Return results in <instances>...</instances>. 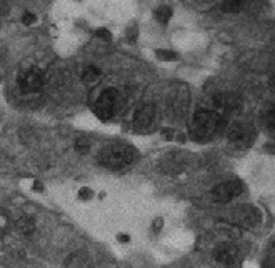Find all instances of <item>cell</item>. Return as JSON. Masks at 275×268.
<instances>
[{
  "label": "cell",
  "instance_id": "cell-13",
  "mask_svg": "<svg viewBox=\"0 0 275 268\" xmlns=\"http://www.w3.org/2000/svg\"><path fill=\"white\" fill-rule=\"evenodd\" d=\"M155 19L160 22V24H169V20L172 19V9L167 7V5H162L155 10Z\"/></svg>",
  "mask_w": 275,
  "mask_h": 268
},
{
  "label": "cell",
  "instance_id": "cell-6",
  "mask_svg": "<svg viewBox=\"0 0 275 268\" xmlns=\"http://www.w3.org/2000/svg\"><path fill=\"white\" fill-rule=\"evenodd\" d=\"M227 137L230 140L232 145L235 147H245L250 144L252 137H254V130H252L250 125L240 123V122H233L227 130Z\"/></svg>",
  "mask_w": 275,
  "mask_h": 268
},
{
  "label": "cell",
  "instance_id": "cell-2",
  "mask_svg": "<svg viewBox=\"0 0 275 268\" xmlns=\"http://www.w3.org/2000/svg\"><path fill=\"white\" fill-rule=\"evenodd\" d=\"M134 162V150L129 145H108L99 153V163L108 170H120Z\"/></svg>",
  "mask_w": 275,
  "mask_h": 268
},
{
  "label": "cell",
  "instance_id": "cell-16",
  "mask_svg": "<svg viewBox=\"0 0 275 268\" xmlns=\"http://www.w3.org/2000/svg\"><path fill=\"white\" fill-rule=\"evenodd\" d=\"M157 57L162 60H177V54L175 52H170V50H159Z\"/></svg>",
  "mask_w": 275,
  "mask_h": 268
},
{
  "label": "cell",
  "instance_id": "cell-10",
  "mask_svg": "<svg viewBox=\"0 0 275 268\" xmlns=\"http://www.w3.org/2000/svg\"><path fill=\"white\" fill-rule=\"evenodd\" d=\"M102 77V72H100V68L99 67H95V65H89V67H85L84 68V72H82V82L84 83H87V85H94L99 82V78Z\"/></svg>",
  "mask_w": 275,
  "mask_h": 268
},
{
  "label": "cell",
  "instance_id": "cell-12",
  "mask_svg": "<svg viewBox=\"0 0 275 268\" xmlns=\"http://www.w3.org/2000/svg\"><path fill=\"white\" fill-rule=\"evenodd\" d=\"M219 230H220V233H225V235H228L230 238H237V237H240V228H239L235 224H228V221H222V224H219Z\"/></svg>",
  "mask_w": 275,
  "mask_h": 268
},
{
  "label": "cell",
  "instance_id": "cell-18",
  "mask_svg": "<svg viewBox=\"0 0 275 268\" xmlns=\"http://www.w3.org/2000/svg\"><path fill=\"white\" fill-rule=\"evenodd\" d=\"M92 195H94V193H92V190H90V188H87V187H84V188H80V190H78V198H80V200H90Z\"/></svg>",
  "mask_w": 275,
  "mask_h": 268
},
{
  "label": "cell",
  "instance_id": "cell-3",
  "mask_svg": "<svg viewBox=\"0 0 275 268\" xmlns=\"http://www.w3.org/2000/svg\"><path fill=\"white\" fill-rule=\"evenodd\" d=\"M119 102H120L119 90L113 87L105 88L94 105V112L97 118H100V120H110V118L115 115L119 108Z\"/></svg>",
  "mask_w": 275,
  "mask_h": 268
},
{
  "label": "cell",
  "instance_id": "cell-4",
  "mask_svg": "<svg viewBox=\"0 0 275 268\" xmlns=\"http://www.w3.org/2000/svg\"><path fill=\"white\" fill-rule=\"evenodd\" d=\"M244 192V185L239 180H227L212 188L210 195L217 203H227L237 198Z\"/></svg>",
  "mask_w": 275,
  "mask_h": 268
},
{
  "label": "cell",
  "instance_id": "cell-21",
  "mask_svg": "<svg viewBox=\"0 0 275 268\" xmlns=\"http://www.w3.org/2000/svg\"><path fill=\"white\" fill-rule=\"evenodd\" d=\"M270 87H272V90L275 92V75L272 77V80H270Z\"/></svg>",
  "mask_w": 275,
  "mask_h": 268
},
{
  "label": "cell",
  "instance_id": "cell-15",
  "mask_svg": "<svg viewBox=\"0 0 275 268\" xmlns=\"http://www.w3.org/2000/svg\"><path fill=\"white\" fill-rule=\"evenodd\" d=\"M73 147H75V150L78 153H82V155H84V153H87L90 150V142L87 139H77L75 145H73Z\"/></svg>",
  "mask_w": 275,
  "mask_h": 268
},
{
  "label": "cell",
  "instance_id": "cell-20",
  "mask_svg": "<svg viewBox=\"0 0 275 268\" xmlns=\"http://www.w3.org/2000/svg\"><path fill=\"white\" fill-rule=\"evenodd\" d=\"M119 240L122 243H127V242H130V237L129 235H119Z\"/></svg>",
  "mask_w": 275,
  "mask_h": 268
},
{
  "label": "cell",
  "instance_id": "cell-7",
  "mask_svg": "<svg viewBox=\"0 0 275 268\" xmlns=\"http://www.w3.org/2000/svg\"><path fill=\"white\" fill-rule=\"evenodd\" d=\"M239 256H240V252L235 243H220V245H217V248L214 252V258L219 261L220 265L237 263Z\"/></svg>",
  "mask_w": 275,
  "mask_h": 268
},
{
  "label": "cell",
  "instance_id": "cell-11",
  "mask_svg": "<svg viewBox=\"0 0 275 268\" xmlns=\"http://www.w3.org/2000/svg\"><path fill=\"white\" fill-rule=\"evenodd\" d=\"M244 4H245L244 0H225L220 9L225 14H239V12H242Z\"/></svg>",
  "mask_w": 275,
  "mask_h": 268
},
{
  "label": "cell",
  "instance_id": "cell-8",
  "mask_svg": "<svg viewBox=\"0 0 275 268\" xmlns=\"http://www.w3.org/2000/svg\"><path fill=\"white\" fill-rule=\"evenodd\" d=\"M153 118H155V107L152 104H142L134 113V125L139 130H147L153 123Z\"/></svg>",
  "mask_w": 275,
  "mask_h": 268
},
{
  "label": "cell",
  "instance_id": "cell-1",
  "mask_svg": "<svg viewBox=\"0 0 275 268\" xmlns=\"http://www.w3.org/2000/svg\"><path fill=\"white\" fill-rule=\"evenodd\" d=\"M225 122H227V118H223L220 113L212 110L210 107H205L193 113L192 123H190V132L193 135V139L209 140L225 127Z\"/></svg>",
  "mask_w": 275,
  "mask_h": 268
},
{
  "label": "cell",
  "instance_id": "cell-19",
  "mask_svg": "<svg viewBox=\"0 0 275 268\" xmlns=\"http://www.w3.org/2000/svg\"><path fill=\"white\" fill-rule=\"evenodd\" d=\"M97 37H100V38H110V33H108L105 28H102V30H97Z\"/></svg>",
  "mask_w": 275,
  "mask_h": 268
},
{
  "label": "cell",
  "instance_id": "cell-22",
  "mask_svg": "<svg viewBox=\"0 0 275 268\" xmlns=\"http://www.w3.org/2000/svg\"><path fill=\"white\" fill-rule=\"evenodd\" d=\"M273 250H275V243H273Z\"/></svg>",
  "mask_w": 275,
  "mask_h": 268
},
{
  "label": "cell",
  "instance_id": "cell-5",
  "mask_svg": "<svg viewBox=\"0 0 275 268\" xmlns=\"http://www.w3.org/2000/svg\"><path fill=\"white\" fill-rule=\"evenodd\" d=\"M44 85V73L40 68L37 67H30L27 68L25 72L20 73L19 77V87L22 92L25 94H33V92H38Z\"/></svg>",
  "mask_w": 275,
  "mask_h": 268
},
{
  "label": "cell",
  "instance_id": "cell-9",
  "mask_svg": "<svg viewBox=\"0 0 275 268\" xmlns=\"http://www.w3.org/2000/svg\"><path fill=\"white\" fill-rule=\"evenodd\" d=\"M15 227H17V230L22 233V235H32V233L35 232V221H33L30 216H27V215L19 216L17 221H15Z\"/></svg>",
  "mask_w": 275,
  "mask_h": 268
},
{
  "label": "cell",
  "instance_id": "cell-17",
  "mask_svg": "<svg viewBox=\"0 0 275 268\" xmlns=\"http://www.w3.org/2000/svg\"><path fill=\"white\" fill-rule=\"evenodd\" d=\"M22 22H24V25L30 27V25H33V24H35V22H37V17H35V14L27 12V14L22 15Z\"/></svg>",
  "mask_w": 275,
  "mask_h": 268
},
{
  "label": "cell",
  "instance_id": "cell-14",
  "mask_svg": "<svg viewBox=\"0 0 275 268\" xmlns=\"http://www.w3.org/2000/svg\"><path fill=\"white\" fill-rule=\"evenodd\" d=\"M265 125H267L268 132L275 135V105L265 112Z\"/></svg>",
  "mask_w": 275,
  "mask_h": 268
}]
</instances>
